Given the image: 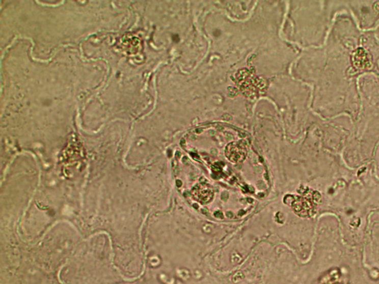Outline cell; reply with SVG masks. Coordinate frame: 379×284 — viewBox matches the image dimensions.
I'll return each instance as SVG.
<instances>
[{
  "instance_id": "6da1fadb",
  "label": "cell",
  "mask_w": 379,
  "mask_h": 284,
  "mask_svg": "<svg viewBox=\"0 0 379 284\" xmlns=\"http://www.w3.org/2000/svg\"><path fill=\"white\" fill-rule=\"evenodd\" d=\"M226 156L232 162H240L246 157V149L241 143H231L227 146Z\"/></svg>"
},
{
  "instance_id": "7a4b0ae2",
  "label": "cell",
  "mask_w": 379,
  "mask_h": 284,
  "mask_svg": "<svg viewBox=\"0 0 379 284\" xmlns=\"http://www.w3.org/2000/svg\"><path fill=\"white\" fill-rule=\"evenodd\" d=\"M192 194L197 201H199L200 203L203 204V205L211 202L213 197V190L208 185L205 184H201L196 186L193 189Z\"/></svg>"
},
{
  "instance_id": "3957f363",
  "label": "cell",
  "mask_w": 379,
  "mask_h": 284,
  "mask_svg": "<svg viewBox=\"0 0 379 284\" xmlns=\"http://www.w3.org/2000/svg\"><path fill=\"white\" fill-rule=\"evenodd\" d=\"M228 94H229L230 97L236 96L237 94V91L235 88L230 87L228 88Z\"/></svg>"
},
{
  "instance_id": "277c9868",
  "label": "cell",
  "mask_w": 379,
  "mask_h": 284,
  "mask_svg": "<svg viewBox=\"0 0 379 284\" xmlns=\"http://www.w3.org/2000/svg\"><path fill=\"white\" fill-rule=\"evenodd\" d=\"M222 118L225 119V121H230L231 120L232 117H230L229 114H225V115L222 117Z\"/></svg>"
}]
</instances>
